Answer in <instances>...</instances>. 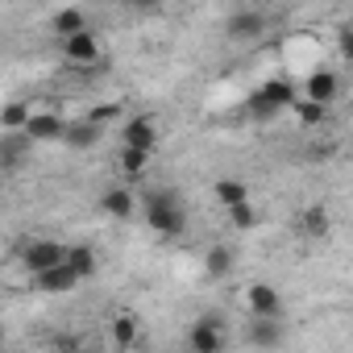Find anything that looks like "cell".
<instances>
[{
  "instance_id": "6da1fadb",
  "label": "cell",
  "mask_w": 353,
  "mask_h": 353,
  "mask_svg": "<svg viewBox=\"0 0 353 353\" xmlns=\"http://www.w3.org/2000/svg\"><path fill=\"white\" fill-rule=\"evenodd\" d=\"M145 225H150L154 233H162V237H179V233L188 229V212H183L179 196L166 192V188L150 192V196H145Z\"/></svg>"
},
{
  "instance_id": "7a4b0ae2",
  "label": "cell",
  "mask_w": 353,
  "mask_h": 353,
  "mask_svg": "<svg viewBox=\"0 0 353 353\" xmlns=\"http://www.w3.org/2000/svg\"><path fill=\"white\" fill-rule=\"evenodd\" d=\"M63 63H67V67H79V71L100 67V63H104V46H100V38H96L92 30H79V34L63 38Z\"/></svg>"
},
{
  "instance_id": "3957f363",
  "label": "cell",
  "mask_w": 353,
  "mask_h": 353,
  "mask_svg": "<svg viewBox=\"0 0 353 353\" xmlns=\"http://www.w3.org/2000/svg\"><path fill=\"white\" fill-rule=\"evenodd\" d=\"M291 100H295V83H291V79H266V83L250 96V112H254V117H274V112L291 108Z\"/></svg>"
},
{
  "instance_id": "277c9868",
  "label": "cell",
  "mask_w": 353,
  "mask_h": 353,
  "mask_svg": "<svg viewBox=\"0 0 353 353\" xmlns=\"http://www.w3.org/2000/svg\"><path fill=\"white\" fill-rule=\"evenodd\" d=\"M79 283H83V279H79L67 262H54V266H46V270L34 274V287L46 291V295H67V291H75Z\"/></svg>"
},
{
  "instance_id": "5b68a950",
  "label": "cell",
  "mask_w": 353,
  "mask_h": 353,
  "mask_svg": "<svg viewBox=\"0 0 353 353\" xmlns=\"http://www.w3.org/2000/svg\"><path fill=\"white\" fill-rule=\"evenodd\" d=\"M262 34H266V17L254 13V9H241V13H233L225 21V38L229 42H258Z\"/></svg>"
},
{
  "instance_id": "8992f818",
  "label": "cell",
  "mask_w": 353,
  "mask_h": 353,
  "mask_svg": "<svg viewBox=\"0 0 353 353\" xmlns=\"http://www.w3.org/2000/svg\"><path fill=\"white\" fill-rule=\"evenodd\" d=\"M121 145H141V150H154L158 145V121L150 112H137L121 125Z\"/></svg>"
},
{
  "instance_id": "52a82bcc",
  "label": "cell",
  "mask_w": 353,
  "mask_h": 353,
  "mask_svg": "<svg viewBox=\"0 0 353 353\" xmlns=\"http://www.w3.org/2000/svg\"><path fill=\"white\" fill-rule=\"evenodd\" d=\"M21 129H26L30 141H63L67 117H59V112H30V121Z\"/></svg>"
},
{
  "instance_id": "ba28073f",
  "label": "cell",
  "mask_w": 353,
  "mask_h": 353,
  "mask_svg": "<svg viewBox=\"0 0 353 353\" xmlns=\"http://www.w3.org/2000/svg\"><path fill=\"white\" fill-rule=\"evenodd\" d=\"M63 241H30L26 250H21V266L30 270V274H38V270H46V266H54V262H63Z\"/></svg>"
},
{
  "instance_id": "9c48e42d",
  "label": "cell",
  "mask_w": 353,
  "mask_h": 353,
  "mask_svg": "<svg viewBox=\"0 0 353 353\" xmlns=\"http://www.w3.org/2000/svg\"><path fill=\"white\" fill-rule=\"evenodd\" d=\"M303 96L307 100H320V104H332L336 96H341V79H336V71H307V79H303Z\"/></svg>"
},
{
  "instance_id": "30bf717a",
  "label": "cell",
  "mask_w": 353,
  "mask_h": 353,
  "mask_svg": "<svg viewBox=\"0 0 353 353\" xmlns=\"http://www.w3.org/2000/svg\"><path fill=\"white\" fill-rule=\"evenodd\" d=\"M188 345H192L196 353H221V349H225V328H221V324H208V320H196V324L188 328Z\"/></svg>"
},
{
  "instance_id": "8fae6325",
  "label": "cell",
  "mask_w": 353,
  "mask_h": 353,
  "mask_svg": "<svg viewBox=\"0 0 353 353\" xmlns=\"http://www.w3.org/2000/svg\"><path fill=\"white\" fill-rule=\"evenodd\" d=\"M100 133H104V125L92 121V117H83V121H67V129H63V145H71V150H88V145L100 141Z\"/></svg>"
},
{
  "instance_id": "7c38bea8",
  "label": "cell",
  "mask_w": 353,
  "mask_h": 353,
  "mask_svg": "<svg viewBox=\"0 0 353 353\" xmlns=\"http://www.w3.org/2000/svg\"><path fill=\"white\" fill-rule=\"evenodd\" d=\"M245 336H250L254 345H262V349H274V345H283V341H287V332H283L279 316H254V320H250V328H245Z\"/></svg>"
},
{
  "instance_id": "4fadbf2b",
  "label": "cell",
  "mask_w": 353,
  "mask_h": 353,
  "mask_svg": "<svg viewBox=\"0 0 353 353\" xmlns=\"http://www.w3.org/2000/svg\"><path fill=\"white\" fill-rule=\"evenodd\" d=\"M100 212L112 216V221H129V216L137 212V200H133L129 188H108V192L100 196Z\"/></svg>"
},
{
  "instance_id": "5bb4252c",
  "label": "cell",
  "mask_w": 353,
  "mask_h": 353,
  "mask_svg": "<svg viewBox=\"0 0 353 353\" xmlns=\"http://www.w3.org/2000/svg\"><path fill=\"white\" fill-rule=\"evenodd\" d=\"M245 303H250L254 316H283V299H279V291L270 283H254L245 291Z\"/></svg>"
},
{
  "instance_id": "9a60e30c",
  "label": "cell",
  "mask_w": 353,
  "mask_h": 353,
  "mask_svg": "<svg viewBox=\"0 0 353 353\" xmlns=\"http://www.w3.org/2000/svg\"><path fill=\"white\" fill-rule=\"evenodd\" d=\"M63 262H67L79 279H92V274H96V250H92V245H67V250H63Z\"/></svg>"
},
{
  "instance_id": "2e32d148",
  "label": "cell",
  "mask_w": 353,
  "mask_h": 353,
  "mask_svg": "<svg viewBox=\"0 0 353 353\" xmlns=\"http://www.w3.org/2000/svg\"><path fill=\"white\" fill-rule=\"evenodd\" d=\"M50 30H54V38H71V34H79V30H88V17L79 13V9H59L54 17H50Z\"/></svg>"
},
{
  "instance_id": "e0dca14e",
  "label": "cell",
  "mask_w": 353,
  "mask_h": 353,
  "mask_svg": "<svg viewBox=\"0 0 353 353\" xmlns=\"http://www.w3.org/2000/svg\"><path fill=\"white\" fill-rule=\"evenodd\" d=\"M212 196H216V204H221V208H229V204L250 200V183H245V179H216Z\"/></svg>"
},
{
  "instance_id": "ac0fdd59",
  "label": "cell",
  "mask_w": 353,
  "mask_h": 353,
  "mask_svg": "<svg viewBox=\"0 0 353 353\" xmlns=\"http://www.w3.org/2000/svg\"><path fill=\"white\" fill-rule=\"evenodd\" d=\"M299 225H303V233H307V237H328V233H332V216H328V208H320V204L303 208Z\"/></svg>"
},
{
  "instance_id": "d6986e66",
  "label": "cell",
  "mask_w": 353,
  "mask_h": 353,
  "mask_svg": "<svg viewBox=\"0 0 353 353\" xmlns=\"http://www.w3.org/2000/svg\"><path fill=\"white\" fill-rule=\"evenodd\" d=\"M117 162H121V170H125V174H141V170L154 162V150H141V145H121Z\"/></svg>"
},
{
  "instance_id": "ffe728a7",
  "label": "cell",
  "mask_w": 353,
  "mask_h": 353,
  "mask_svg": "<svg viewBox=\"0 0 353 353\" xmlns=\"http://www.w3.org/2000/svg\"><path fill=\"white\" fill-rule=\"evenodd\" d=\"M291 108H295V117H299L303 125H324L332 104H320V100H307V96L299 100V96H295V100H291Z\"/></svg>"
},
{
  "instance_id": "44dd1931",
  "label": "cell",
  "mask_w": 353,
  "mask_h": 353,
  "mask_svg": "<svg viewBox=\"0 0 353 353\" xmlns=\"http://www.w3.org/2000/svg\"><path fill=\"white\" fill-rule=\"evenodd\" d=\"M204 270H208L212 279H225V274L233 270V250H229V245H212V250L204 254Z\"/></svg>"
},
{
  "instance_id": "7402d4cb",
  "label": "cell",
  "mask_w": 353,
  "mask_h": 353,
  "mask_svg": "<svg viewBox=\"0 0 353 353\" xmlns=\"http://www.w3.org/2000/svg\"><path fill=\"white\" fill-rule=\"evenodd\" d=\"M225 212H229V225H233V229H254V225H258V208H254L250 200H241V204H229Z\"/></svg>"
},
{
  "instance_id": "603a6c76",
  "label": "cell",
  "mask_w": 353,
  "mask_h": 353,
  "mask_svg": "<svg viewBox=\"0 0 353 353\" xmlns=\"http://www.w3.org/2000/svg\"><path fill=\"white\" fill-rule=\"evenodd\" d=\"M112 341H117V345H121V349H129V345H133V341H137V320H133V316H129V312H125V316H117V320H112Z\"/></svg>"
},
{
  "instance_id": "cb8c5ba5",
  "label": "cell",
  "mask_w": 353,
  "mask_h": 353,
  "mask_svg": "<svg viewBox=\"0 0 353 353\" xmlns=\"http://www.w3.org/2000/svg\"><path fill=\"white\" fill-rule=\"evenodd\" d=\"M26 121H30L26 104H5V108H0V125H5V129H21Z\"/></svg>"
},
{
  "instance_id": "d4e9b609",
  "label": "cell",
  "mask_w": 353,
  "mask_h": 353,
  "mask_svg": "<svg viewBox=\"0 0 353 353\" xmlns=\"http://www.w3.org/2000/svg\"><path fill=\"white\" fill-rule=\"evenodd\" d=\"M336 54L353 59V34H349V26H341V34H336Z\"/></svg>"
},
{
  "instance_id": "484cf974",
  "label": "cell",
  "mask_w": 353,
  "mask_h": 353,
  "mask_svg": "<svg viewBox=\"0 0 353 353\" xmlns=\"http://www.w3.org/2000/svg\"><path fill=\"white\" fill-rule=\"evenodd\" d=\"M133 5H137L141 13H158V9H162V0H133Z\"/></svg>"
},
{
  "instance_id": "4316f807",
  "label": "cell",
  "mask_w": 353,
  "mask_h": 353,
  "mask_svg": "<svg viewBox=\"0 0 353 353\" xmlns=\"http://www.w3.org/2000/svg\"><path fill=\"white\" fill-rule=\"evenodd\" d=\"M0 341H5V328H0Z\"/></svg>"
}]
</instances>
